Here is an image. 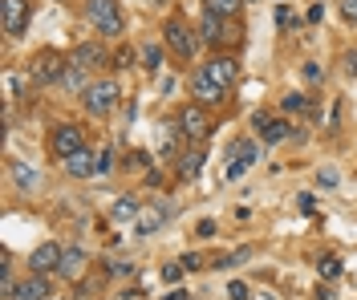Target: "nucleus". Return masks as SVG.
<instances>
[{
	"mask_svg": "<svg viewBox=\"0 0 357 300\" xmlns=\"http://www.w3.org/2000/svg\"><path fill=\"white\" fill-rule=\"evenodd\" d=\"M118 97H122L118 81H114V77H102V81H89L86 90H82V106H86V114L106 118V114L118 110Z\"/></svg>",
	"mask_w": 357,
	"mask_h": 300,
	"instance_id": "f257e3e1",
	"label": "nucleus"
},
{
	"mask_svg": "<svg viewBox=\"0 0 357 300\" xmlns=\"http://www.w3.org/2000/svg\"><path fill=\"white\" fill-rule=\"evenodd\" d=\"M86 17L93 21V29L106 33V37H122V33H126V17H122L118 0H89Z\"/></svg>",
	"mask_w": 357,
	"mask_h": 300,
	"instance_id": "f03ea898",
	"label": "nucleus"
},
{
	"mask_svg": "<svg viewBox=\"0 0 357 300\" xmlns=\"http://www.w3.org/2000/svg\"><path fill=\"white\" fill-rule=\"evenodd\" d=\"M162 37H167L171 53H175V57H183V61H191V57H195V49H199V37L191 33V24L178 21V17H171V21H167Z\"/></svg>",
	"mask_w": 357,
	"mask_h": 300,
	"instance_id": "7ed1b4c3",
	"label": "nucleus"
},
{
	"mask_svg": "<svg viewBox=\"0 0 357 300\" xmlns=\"http://www.w3.org/2000/svg\"><path fill=\"white\" fill-rule=\"evenodd\" d=\"M178 130H183L187 139H207V134H211V114H207V106L191 102V106L178 114Z\"/></svg>",
	"mask_w": 357,
	"mask_h": 300,
	"instance_id": "20e7f679",
	"label": "nucleus"
},
{
	"mask_svg": "<svg viewBox=\"0 0 357 300\" xmlns=\"http://www.w3.org/2000/svg\"><path fill=\"white\" fill-rule=\"evenodd\" d=\"M49 146H53V155H61V159H69V155L86 150V134H82V126H73V122H66V126H57V130H53V139H49Z\"/></svg>",
	"mask_w": 357,
	"mask_h": 300,
	"instance_id": "39448f33",
	"label": "nucleus"
},
{
	"mask_svg": "<svg viewBox=\"0 0 357 300\" xmlns=\"http://www.w3.org/2000/svg\"><path fill=\"white\" fill-rule=\"evenodd\" d=\"M256 159H260V146H256L252 139L231 142V150H227V162H231V166H227V179H240V175H244Z\"/></svg>",
	"mask_w": 357,
	"mask_h": 300,
	"instance_id": "423d86ee",
	"label": "nucleus"
},
{
	"mask_svg": "<svg viewBox=\"0 0 357 300\" xmlns=\"http://www.w3.org/2000/svg\"><path fill=\"white\" fill-rule=\"evenodd\" d=\"M0 21L8 37H21L29 29V0H0Z\"/></svg>",
	"mask_w": 357,
	"mask_h": 300,
	"instance_id": "0eeeda50",
	"label": "nucleus"
},
{
	"mask_svg": "<svg viewBox=\"0 0 357 300\" xmlns=\"http://www.w3.org/2000/svg\"><path fill=\"white\" fill-rule=\"evenodd\" d=\"M66 65H69V61H61L53 49H45V53H37V61H33V81H41V86H49V81H61Z\"/></svg>",
	"mask_w": 357,
	"mask_h": 300,
	"instance_id": "6e6552de",
	"label": "nucleus"
},
{
	"mask_svg": "<svg viewBox=\"0 0 357 300\" xmlns=\"http://www.w3.org/2000/svg\"><path fill=\"white\" fill-rule=\"evenodd\" d=\"M61 244H41L37 252L29 255V272H37V276H49V272H57L61 268Z\"/></svg>",
	"mask_w": 357,
	"mask_h": 300,
	"instance_id": "1a4fd4ad",
	"label": "nucleus"
},
{
	"mask_svg": "<svg viewBox=\"0 0 357 300\" xmlns=\"http://www.w3.org/2000/svg\"><path fill=\"white\" fill-rule=\"evenodd\" d=\"M203 70H207V77H211L220 90H231L236 77H240V61H236V57H211Z\"/></svg>",
	"mask_w": 357,
	"mask_h": 300,
	"instance_id": "9d476101",
	"label": "nucleus"
},
{
	"mask_svg": "<svg viewBox=\"0 0 357 300\" xmlns=\"http://www.w3.org/2000/svg\"><path fill=\"white\" fill-rule=\"evenodd\" d=\"M199 41H207V45L236 41V29H227V21H223V17H215V13H203V21H199Z\"/></svg>",
	"mask_w": 357,
	"mask_h": 300,
	"instance_id": "9b49d317",
	"label": "nucleus"
},
{
	"mask_svg": "<svg viewBox=\"0 0 357 300\" xmlns=\"http://www.w3.org/2000/svg\"><path fill=\"white\" fill-rule=\"evenodd\" d=\"M98 171H102V159H93V150H89V146L66 159V175H69V179H93Z\"/></svg>",
	"mask_w": 357,
	"mask_h": 300,
	"instance_id": "f8f14e48",
	"label": "nucleus"
},
{
	"mask_svg": "<svg viewBox=\"0 0 357 300\" xmlns=\"http://www.w3.org/2000/svg\"><path fill=\"white\" fill-rule=\"evenodd\" d=\"M49 292H53V284H49L45 276H37V272H29V276L13 288L8 300H49Z\"/></svg>",
	"mask_w": 357,
	"mask_h": 300,
	"instance_id": "ddd939ff",
	"label": "nucleus"
},
{
	"mask_svg": "<svg viewBox=\"0 0 357 300\" xmlns=\"http://www.w3.org/2000/svg\"><path fill=\"white\" fill-rule=\"evenodd\" d=\"M223 93L227 90H220V86L207 77V70H199L195 77H191V97H195L199 106H215V102H223Z\"/></svg>",
	"mask_w": 357,
	"mask_h": 300,
	"instance_id": "4468645a",
	"label": "nucleus"
},
{
	"mask_svg": "<svg viewBox=\"0 0 357 300\" xmlns=\"http://www.w3.org/2000/svg\"><path fill=\"white\" fill-rule=\"evenodd\" d=\"M69 61H73V65H82V70H98V65H106V49H102V45H77Z\"/></svg>",
	"mask_w": 357,
	"mask_h": 300,
	"instance_id": "2eb2a0df",
	"label": "nucleus"
},
{
	"mask_svg": "<svg viewBox=\"0 0 357 300\" xmlns=\"http://www.w3.org/2000/svg\"><path fill=\"white\" fill-rule=\"evenodd\" d=\"M57 272H61L66 280H77L82 272H86V252H82V248H66V252H61V268H57Z\"/></svg>",
	"mask_w": 357,
	"mask_h": 300,
	"instance_id": "dca6fc26",
	"label": "nucleus"
},
{
	"mask_svg": "<svg viewBox=\"0 0 357 300\" xmlns=\"http://www.w3.org/2000/svg\"><path fill=\"white\" fill-rule=\"evenodd\" d=\"M289 130H292V126L284 122V118H268L264 126H260V139H264V142H284V139H289Z\"/></svg>",
	"mask_w": 357,
	"mask_h": 300,
	"instance_id": "f3484780",
	"label": "nucleus"
},
{
	"mask_svg": "<svg viewBox=\"0 0 357 300\" xmlns=\"http://www.w3.org/2000/svg\"><path fill=\"white\" fill-rule=\"evenodd\" d=\"M199 171H203V150H187L178 159V175L183 179H199Z\"/></svg>",
	"mask_w": 357,
	"mask_h": 300,
	"instance_id": "a211bd4d",
	"label": "nucleus"
},
{
	"mask_svg": "<svg viewBox=\"0 0 357 300\" xmlns=\"http://www.w3.org/2000/svg\"><path fill=\"white\" fill-rule=\"evenodd\" d=\"M240 4H244V0H203V8L215 13V17H223V21H231V17L240 13Z\"/></svg>",
	"mask_w": 357,
	"mask_h": 300,
	"instance_id": "6ab92c4d",
	"label": "nucleus"
},
{
	"mask_svg": "<svg viewBox=\"0 0 357 300\" xmlns=\"http://www.w3.org/2000/svg\"><path fill=\"white\" fill-rule=\"evenodd\" d=\"M86 73L89 70H82V65H73V61H69L66 73H61V90H86Z\"/></svg>",
	"mask_w": 357,
	"mask_h": 300,
	"instance_id": "aec40b11",
	"label": "nucleus"
},
{
	"mask_svg": "<svg viewBox=\"0 0 357 300\" xmlns=\"http://www.w3.org/2000/svg\"><path fill=\"white\" fill-rule=\"evenodd\" d=\"M158 155L162 159L175 155V126H158Z\"/></svg>",
	"mask_w": 357,
	"mask_h": 300,
	"instance_id": "412c9836",
	"label": "nucleus"
},
{
	"mask_svg": "<svg viewBox=\"0 0 357 300\" xmlns=\"http://www.w3.org/2000/svg\"><path fill=\"white\" fill-rule=\"evenodd\" d=\"M162 219H167V211H158V207L142 211V215H138V231H155L158 223H162Z\"/></svg>",
	"mask_w": 357,
	"mask_h": 300,
	"instance_id": "4be33fe9",
	"label": "nucleus"
},
{
	"mask_svg": "<svg viewBox=\"0 0 357 300\" xmlns=\"http://www.w3.org/2000/svg\"><path fill=\"white\" fill-rule=\"evenodd\" d=\"M138 215V199H118L114 203V219H134Z\"/></svg>",
	"mask_w": 357,
	"mask_h": 300,
	"instance_id": "5701e85b",
	"label": "nucleus"
},
{
	"mask_svg": "<svg viewBox=\"0 0 357 300\" xmlns=\"http://www.w3.org/2000/svg\"><path fill=\"white\" fill-rule=\"evenodd\" d=\"M13 171H17V183H21L24 191H29V187H37V171H29V166H21V162H17Z\"/></svg>",
	"mask_w": 357,
	"mask_h": 300,
	"instance_id": "b1692460",
	"label": "nucleus"
},
{
	"mask_svg": "<svg viewBox=\"0 0 357 300\" xmlns=\"http://www.w3.org/2000/svg\"><path fill=\"white\" fill-rule=\"evenodd\" d=\"M276 24H280V29H292V24H296V13L280 4V8H276Z\"/></svg>",
	"mask_w": 357,
	"mask_h": 300,
	"instance_id": "393cba45",
	"label": "nucleus"
},
{
	"mask_svg": "<svg viewBox=\"0 0 357 300\" xmlns=\"http://www.w3.org/2000/svg\"><path fill=\"white\" fill-rule=\"evenodd\" d=\"M337 272H341V264H337L333 255H325V260H321V276H329V280H333Z\"/></svg>",
	"mask_w": 357,
	"mask_h": 300,
	"instance_id": "a878e982",
	"label": "nucleus"
},
{
	"mask_svg": "<svg viewBox=\"0 0 357 300\" xmlns=\"http://www.w3.org/2000/svg\"><path fill=\"white\" fill-rule=\"evenodd\" d=\"M142 57H146V70H158V65H162V53H158L155 45H146V53H142Z\"/></svg>",
	"mask_w": 357,
	"mask_h": 300,
	"instance_id": "bb28decb",
	"label": "nucleus"
},
{
	"mask_svg": "<svg viewBox=\"0 0 357 300\" xmlns=\"http://www.w3.org/2000/svg\"><path fill=\"white\" fill-rule=\"evenodd\" d=\"M183 268H187V264H167V268H162V280H167V284H175V280L183 276Z\"/></svg>",
	"mask_w": 357,
	"mask_h": 300,
	"instance_id": "cd10ccee",
	"label": "nucleus"
},
{
	"mask_svg": "<svg viewBox=\"0 0 357 300\" xmlns=\"http://www.w3.org/2000/svg\"><path fill=\"white\" fill-rule=\"evenodd\" d=\"M227 297H231V300H248V284H240V280H236V284H227Z\"/></svg>",
	"mask_w": 357,
	"mask_h": 300,
	"instance_id": "c85d7f7f",
	"label": "nucleus"
},
{
	"mask_svg": "<svg viewBox=\"0 0 357 300\" xmlns=\"http://www.w3.org/2000/svg\"><path fill=\"white\" fill-rule=\"evenodd\" d=\"M341 17L345 21H357V0H341Z\"/></svg>",
	"mask_w": 357,
	"mask_h": 300,
	"instance_id": "c756f323",
	"label": "nucleus"
},
{
	"mask_svg": "<svg viewBox=\"0 0 357 300\" xmlns=\"http://www.w3.org/2000/svg\"><path fill=\"white\" fill-rule=\"evenodd\" d=\"M301 106H305V97H301V93H289V97H284V110H301Z\"/></svg>",
	"mask_w": 357,
	"mask_h": 300,
	"instance_id": "7c9ffc66",
	"label": "nucleus"
},
{
	"mask_svg": "<svg viewBox=\"0 0 357 300\" xmlns=\"http://www.w3.org/2000/svg\"><path fill=\"white\" fill-rule=\"evenodd\" d=\"M122 65H130V53L122 49V53H114V70H122Z\"/></svg>",
	"mask_w": 357,
	"mask_h": 300,
	"instance_id": "2f4dec72",
	"label": "nucleus"
},
{
	"mask_svg": "<svg viewBox=\"0 0 357 300\" xmlns=\"http://www.w3.org/2000/svg\"><path fill=\"white\" fill-rule=\"evenodd\" d=\"M345 70H349V73H357V53H349V57H345Z\"/></svg>",
	"mask_w": 357,
	"mask_h": 300,
	"instance_id": "473e14b6",
	"label": "nucleus"
},
{
	"mask_svg": "<svg viewBox=\"0 0 357 300\" xmlns=\"http://www.w3.org/2000/svg\"><path fill=\"white\" fill-rule=\"evenodd\" d=\"M167 300H191V297H183V292H171V297H167Z\"/></svg>",
	"mask_w": 357,
	"mask_h": 300,
	"instance_id": "72a5a7b5",
	"label": "nucleus"
}]
</instances>
